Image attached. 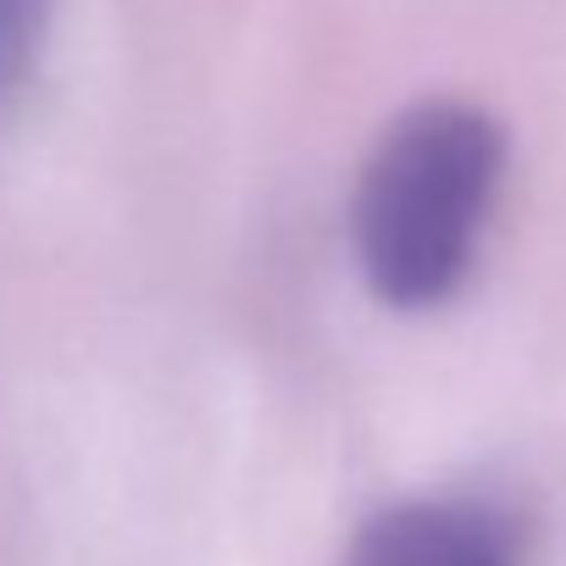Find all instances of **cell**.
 I'll return each instance as SVG.
<instances>
[{"instance_id": "6da1fadb", "label": "cell", "mask_w": 566, "mask_h": 566, "mask_svg": "<svg viewBox=\"0 0 566 566\" xmlns=\"http://www.w3.org/2000/svg\"><path fill=\"white\" fill-rule=\"evenodd\" d=\"M505 184V128L472 101L400 112L350 200V239L367 290L395 312H433L478 266Z\"/></svg>"}, {"instance_id": "7a4b0ae2", "label": "cell", "mask_w": 566, "mask_h": 566, "mask_svg": "<svg viewBox=\"0 0 566 566\" xmlns=\"http://www.w3.org/2000/svg\"><path fill=\"white\" fill-rule=\"evenodd\" d=\"M345 566H522V522L500 500L422 494L378 511Z\"/></svg>"}, {"instance_id": "3957f363", "label": "cell", "mask_w": 566, "mask_h": 566, "mask_svg": "<svg viewBox=\"0 0 566 566\" xmlns=\"http://www.w3.org/2000/svg\"><path fill=\"white\" fill-rule=\"evenodd\" d=\"M51 0H0V101L18 95L40 62Z\"/></svg>"}]
</instances>
